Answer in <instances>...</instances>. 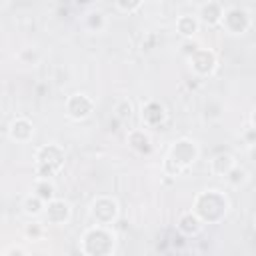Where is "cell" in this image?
<instances>
[{"label": "cell", "mask_w": 256, "mask_h": 256, "mask_svg": "<svg viewBox=\"0 0 256 256\" xmlns=\"http://www.w3.org/2000/svg\"><path fill=\"white\" fill-rule=\"evenodd\" d=\"M198 158V146L192 138H180L170 146V152L164 160V170L170 176H180L186 172Z\"/></svg>", "instance_id": "cell-1"}, {"label": "cell", "mask_w": 256, "mask_h": 256, "mask_svg": "<svg viewBox=\"0 0 256 256\" xmlns=\"http://www.w3.org/2000/svg\"><path fill=\"white\" fill-rule=\"evenodd\" d=\"M194 212L202 222H220L228 212V198L220 190H204L196 196Z\"/></svg>", "instance_id": "cell-2"}, {"label": "cell", "mask_w": 256, "mask_h": 256, "mask_svg": "<svg viewBox=\"0 0 256 256\" xmlns=\"http://www.w3.org/2000/svg\"><path fill=\"white\" fill-rule=\"evenodd\" d=\"M64 168V150L58 144H44L36 150V178H52Z\"/></svg>", "instance_id": "cell-3"}, {"label": "cell", "mask_w": 256, "mask_h": 256, "mask_svg": "<svg viewBox=\"0 0 256 256\" xmlns=\"http://www.w3.org/2000/svg\"><path fill=\"white\" fill-rule=\"evenodd\" d=\"M220 24L230 34H246L252 26V18H250V12L244 8H228L224 10Z\"/></svg>", "instance_id": "cell-4"}, {"label": "cell", "mask_w": 256, "mask_h": 256, "mask_svg": "<svg viewBox=\"0 0 256 256\" xmlns=\"http://www.w3.org/2000/svg\"><path fill=\"white\" fill-rule=\"evenodd\" d=\"M118 212H120L118 202H116L114 198H110V196H100V198H96V200L92 202V206H90L92 218L96 220V224H102V226L112 224V222L118 218Z\"/></svg>", "instance_id": "cell-5"}, {"label": "cell", "mask_w": 256, "mask_h": 256, "mask_svg": "<svg viewBox=\"0 0 256 256\" xmlns=\"http://www.w3.org/2000/svg\"><path fill=\"white\" fill-rule=\"evenodd\" d=\"M94 110V100L88 94H72L66 100V114L72 120H86Z\"/></svg>", "instance_id": "cell-6"}, {"label": "cell", "mask_w": 256, "mask_h": 256, "mask_svg": "<svg viewBox=\"0 0 256 256\" xmlns=\"http://www.w3.org/2000/svg\"><path fill=\"white\" fill-rule=\"evenodd\" d=\"M190 68L196 76L204 78V76H210L214 70H216V56L214 52L206 50V48H200V50H194L192 56H190Z\"/></svg>", "instance_id": "cell-7"}, {"label": "cell", "mask_w": 256, "mask_h": 256, "mask_svg": "<svg viewBox=\"0 0 256 256\" xmlns=\"http://www.w3.org/2000/svg\"><path fill=\"white\" fill-rule=\"evenodd\" d=\"M48 220V224H66L70 220V214H72V208L66 200H60V198H52L50 202H46L44 206V212H42Z\"/></svg>", "instance_id": "cell-8"}, {"label": "cell", "mask_w": 256, "mask_h": 256, "mask_svg": "<svg viewBox=\"0 0 256 256\" xmlns=\"http://www.w3.org/2000/svg\"><path fill=\"white\" fill-rule=\"evenodd\" d=\"M8 136L10 140L14 142H30L32 136H34V124L24 118V116H18L10 122V128H8Z\"/></svg>", "instance_id": "cell-9"}, {"label": "cell", "mask_w": 256, "mask_h": 256, "mask_svg": "<svg viewBox=\"0 0 256 256\" xmlns=\"http://www.w3.org/2000/svg\"><path fill=\"white\" fill-rule=\"evenodd\" d=\"M164 120H166V110H164V106L160 102L150 100V102H146L142 106V122L146 126L154 128V126H160Z\"/></svg>", "instance_id": "cell-10"}, {"label": "cell", "mask_w": 256, "mask_h": 256, "mask_svg": "<svg viewBox=\"0 0 256 256\" xmlns=\"http://www.w3.org/2000/svg\"><path fill=\"white\" fill-rule=\"evenodd\" d=\"M178 230L182 232V234H186V236H196L200 230H202V226H204V222L196 216V212L192 210V212H184L180 218H178Z\"/></svg>", "instance_id": "cell-11"}, {"label": "cell", "mask_w": 256, "mask_h": 256, "mask_svg": "<svg viewBox=\"0 0 256 256\" xmlns=\"http://www.w3.org/2000/svg\"><path fill=\"white\" fill-rule=\"evenodd\" d=\"M222 14H224V8H222L220 2H216V0H208V4H204V6L200 8V20H202L204 24H208V26L220 24Z\"/></svg>", "instance_id": "cell-12"}, {"label": "cell", "mask_w": 256, "mask_h": 256, "mask_svg": "<svg viewBox=\"0 0 256 256\" xmlns=\"http://www.w3.org/2000/svg\"><path fill=\"white\" fill-rule=\"evenodd\" d=\"M128 144L138 154H150L152 152V140L144 130H132L128 134Z\"/></svg>", "instance_id": "cell-13"}, {"label": "cell", "mask_w": 256, "mask_h": 256, "mask_svg": "<svg viewBox=\"0 0 256 256\" xmlns=\"http://www.w3.org/2000/svg\"><path fill=\"white\" fill-rule=\"evenodd\" d=\"M236 164V160H234V156L232 154H216L212 160H210V172L212 174H216V176H226L228 174V170L232 168Z\"/></svg>", "instance_id": "cell-14"}, {"label": "cell", "mask_w": 256, "mask_h": 256, "mask_svg": "<svg viewBox=\"0 0 256 256\" xmlns=\"http://www.w3.org/2000/svg\"><path fill=\"white\" fill-rule=\"evenodd\" d=\"M32 194H36L44 202H50L52 198H56V188L50 182V178H36V182L32 186Z\"/></svg>", "instance_id": "cell-15"}, {"label": "cell", "mask_w": 256, "mask_h": 256, "mask_svg": "<svg viewBox=\"0 0 256 256\" xmlns=\"http://www.w3.org/2000/svg\"><path fill=\"white\" fill-rule=\"evenodd\" d=\"M84 28L88 32H102L106 28V16L100 10H90L84 16Z\"/></svg>", "instance_id": "cell-16"}, {"label": "cell", "mask_w": 256, "mask_h": 256, "mask_svg": "<svg viewBox=\"0 0 256 256\" xmlns=\"http://www.w3.org/2000/svg\"><path fill=\"white\" fill-rule=\"evenodd\" d=\"M176 30L180 32V36L190 38V36H194L198 32V20L192 18V16H180L176 20Z\"/></svg>", "instance_id": "cell-17"}, {"label": "cell", "mask_w": 256, "mask_h": 256, "mask_svg": "<svg viewBox=\"0 0 256 256\" xmlns=\"http://www.w3.org/2000/svg\"><path fill=\"white\" fill-rule=\"evenodd\" d=\"M44 206H46V202L40 200L36 194L26 196L24 202H22V208H24V214L26 216H40L44 212Z\"/></svg>", "instance_id": "cell-18"}, {"label": "cell", "mask_w": 256, "mask_h": 256, "mask_svg": "<svg viewBox=\"0 0 256 256\" xmlns=\"http://www.w3.org/2000/svg\"><path fill=\"white\" fill-rule=\"evenodd\" d=\"M226 178V182L230 184V186H242V184H246V180H248V172L242 168V166H238V164H234L230 170H228V174L224 176Z\"/></svg>", "instance_id": "cell-19"}, {"label": "cell", "mask_w": 256, "mask_h": 256, "mask_svg": "<svg viewBox=\"0 0 256 256\" xmlns=\"http://www.w3.org/2000/svg\"><path fill=\"white\" fill-rule=\"evenodd\" d=\"M18 60L22 62V64H36L38 60H40V54H38V50L36 48H22L20 52H18Z\"/></svg>", "instance_id": "cell-20"}, {"label": "cell", "mask_w": 256, "mask_h": 256, "mask_svg": "<svg viewBox=\"0 0 256 256\" xmlns=\"http://www.w3.org/2000/svg\"><path fill=\"white\" fill-rule=\"evenodd\" d=\"M114 116L118 118V120H128L130 116H132V104L124 98V100H120L118 104H116V108H114Z\"/></svg>", "instance_id": "cell-21"}, {"label": "cell", "mask_w": 256, "mask_h": 256, "mask_svg": "<svg viewBox=\"0 0 256 256\" xmlns=\"http://www.w3.org/2000/svg\"><path fill=\"white\" fill-rule=\"evenodd\" d=\"M142 2H144V0H114V4H116L122 12H128V14H130V12H136V10L142 6Z\"/></svg>", "instance_id": "cell-22"}, {"label": "cell", "mask_w": 256, "mask_h": 256, "mask_svg": "<svg viewBox=\"0 0 256 256\" xmlns=\"http://www.w3.org/2000/svg\"><path fill=\"white\" fill-rule=\"evenodd\" d=\"M42 234H44V226H42V224L34 222V224H28V226H26V236H28V238L36 240V238H40Z\"/></svg>", "instance_id": "cell-23"}, {"label": "cell", "mask_w": 256, "mask_h": 256, "mask_svg": "<svg viewBox=\"0 0 256 256\" xmlns=\"http://www.w3.org/2000/svg\"><path fill=\"white\" fill-rule=\"evenodd\" d=\"M242 138L246 140V144H248V146H252V144H254V136H252V124H250V126H246V132L242 134Z\"/></svg>", "instance_id": "cell-24"}, {"label": "cell", "mask_w": 256, "mask_h": 256, "mask_svg": "<svg viewBox=\"0 0 256 256\" xmlns=\"http://www.w3.org/2000/svg\"><path fill=\"white\" fill-rule=\"evenodd\" d=\"M6 254H26V250H22V248H10V250H6Z\"/></svg>", "instance_id": "cell-25"}]
</instances>
